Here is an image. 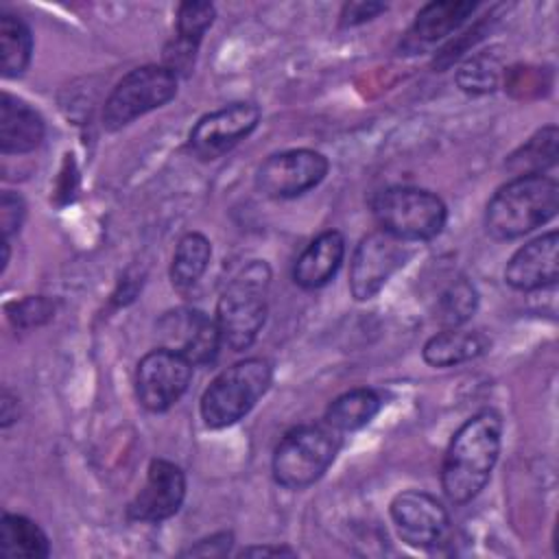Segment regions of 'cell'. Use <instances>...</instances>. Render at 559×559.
I'll use <instances>...</instances> for the list:
<instances>
[{"label":"cell","instance_id":"8992f818","mask_svg":"<svg viewBox=\"0 0 559 559\" xmlns=\"http://www.w3.org/2000/svg\"><path fill=\"white\" fill-rule=\"evenodd\" d=\"M371 212L382 231L406 242L437 238L448 221L443 199L415 186H389L376 192Z\"/></svg>","mask_w":559,"mask_h":559},{"label":"cell","instance_id":"7a4b0ae2","mask_svg":"<svg viewBox=\"0 0 559 559\" xmlns=\"http://www.w3.org/2000/svg\"><path fill=\"white\" fill-rule=\"evenodd\" d=\"M559 210V183L548 175H520L500 186L485 207V229L496 240H515L546 225Z\"/></svg>","mask_w":559,"mask_h":559},{"label":"cell","instance_id":"5b68a950","mask_svg":"<svg viewBox=\"0 0 559 559\" xmlns=\"http://www.w3.org/2000/svg\"><path fill=\"white\" fill-rule=\"evenodd\" d=\"M271 382L273 367L266 358H245L223 369L201 395L203 424L212 430L238 424L264 397Z\"/></svg>","mask_w":559,"mask_h":559},{"label":"cell","instance_id":"4dcf8cb0","mask_svg":"<svg viewBox=\"0 0 559 559\" xmlns=\"http://www.w3.org/2000/svg\"><path fill=\"white\" fill-rule=\"evenodd\" d=\"M234 544L231 533H214L210 537L199 539L194 546L183 550V555H201V557H223L229 552V546Z\"/></svg>","mask_w":559,"mask_h":559},{"label":"cell","instance_id":"484cf974","mask_svg":"<svg viewBox=\"0 0 559 559\" xmlns=\"http://www.w3.org/2000/svg\"><path fill=\"white\" fill-rule=\"evenodd\" d=\"M216 9L212 2L203 0H188L177 7V22H175V37L190 46L201 44L203 35L214 24Z\"/></svg>","mask_w":559,"mask_h":559},{"label":"cell","instance_id":"f1b7e54d","mask_svg":"<svg viewBox=\"0 0 559 559\" xmlns=\"http://www.w3.org/2000/svg\"><path fill=\"white\" fill-rule=\"evenodd\" d=\"M26 218V203L24 199L13 192L4 190L0 197V227H2V240H11Z\"/></svg>","mask_w":559,"mask_h":559},{"label":"cell","instance_id":"3957f363","mask_svg":"<svg viewBox=\"0 0 559 559\" xmlns=\"http://www.w3.org/2000/svg\"><path fill=\"white\" fill-rule=\"evenodd\" d=\"M269 286L271 266L264 260H251L223 288L214 319L223 345L231 352L249 349L264 328Z\"/></svg>","mask_w":559,"mask_h":559},{"label":"cell","instance_id":"7402d4cb","mask_svg":"<svg viewBox=\"0 0 559 559\" xmlns=\"http://www.w3.org/2000/svg\"><path fill=\"white\" fill-rule=\"evenodd\" d=\"M212 260V245L201 231H188L179 238L173 262H170V282L175 288L194 286L201 275L207 271Z\"/></svg>","mask_w":559,"mask_h":559},{"label":"cell","instance_id":"9a60e30c","mask_svg":"<svg viewBox=\"0 0 559 559\" xmlns=\"http://www.w3.org/2000/svg\"><path fill=\"white\" fill-rule=\"evenodd\" d=\"M559 280V234L546 231L509 258L504 266V282L513 290L531 293L555 286Z\"/></svg>","mask_w":559,"mask_h":559},{"label":"cell","instance_id":"5bb4252c","mask_svg":"<svg viewBox=\"0 0 559 559\" xmlns=\"http://www.w3.org/2000/svg\"><path fill=\"white\" fill-rule=\"evenodd\" d=\"M186 500V474L166 459H153L146 469V480L127 507V518L144 524H159L173 518Z\"/></svg>","mask_w":559,"mask_h":559},{"label":"cell","instance_id":"6da1fadb","mask_svg":"<svg viewBox=\"0 0 559 559\" xmlns=\"http://www.w3.org/2000/svg\"><path fill=\"white\" fill-rule=\"evenodd\" d=\"M502 445V417L483 408L452 435L441 465V489L452 504L474 500L491 478Z\"/></svg>","mask_w":559,"mask_h":559},{"label":"cell","instance_id":"d6986e66","mask_svg":"<svg viewBox=\"0 0 559 559\" xmlns=\"http://www.w3.org/2000/svg\"><path fill=\"white\" fill-rule=\"evenodd\" d=\"M489 349V338L476 330H459V328H445L437 334H432L421 349L424 360L430 367L445 369L456 367L463 362H469L478 356H483Z\"/></svg>","mask_w":559,"mask_h":559},{"label":"cell","instance_id":"9c48e42d","mask_svg":"<svg viewBox=\"0 0 559 559\" xmlns=\"http://www.w3.org/2000/svg\"><path fill=\"white\" fill-rule=\"evenodd\" d=\"M330 162L314 148H288L269 155L255 170V190L269 199H295L317 188Z\"/></svg>","mask_w":559,"mask_h":559},{"label":"cell","instance_id":"d4e9b609","mask_svg":"<svg viewBox=\"0 0 559 559\" xmlns=\"http://www.w3.org/2000/svg\"><path fill=\"white\" fill-rule=\"evenodd\" d=\"M478 308V293L472 282L465 277H459L450 282L441 295L437 297L435 306V319L437 323L445 328H461Z\"/></svg>","mask_w":559,"mask_h":559},{"label":"cell","instance_id":"44dd1931","mask_svg":"<svg viewBox=\"0 0 559 559\" xmlns=\"http://www.w3.org/2000/svg\"><path fill=\"white\" fill-rule=\"evenodd\" d=\"M0 555L7 559H44L50 555V539L31 518L4 513L0 520Z\"/></svg>","mask_w":559,"mask_h":559},{"label":"cell","instance_id":"ac0fdd59","mask_svg":"<svg viewBox=\"0 0 559 559\" xmlns=\"http://www.w3.org/2000/svg\"><path fill=\"white\" fill-rule=\"evenodd\" d=\"M345 258V238L338 229L321 231L295 260L293 282L304 290L323 288L338 273Z\"/></svg>","mask_w":559,"mask_h":559},{"label":"cell","instance_id":"7c38bea8","mask_svg":"<svg viewBox=\"0 0 559 559\" xmlns=\"http://www.w3.org/2000/svg\"><path fill=\"white\" fill-rule=\"evenodd\" d=\"M260 116V107L247 100L229 103L210 111L190 129L188 151L201 162L218 159L258 127Z\"/></svg>","mask_w":559,"mask_h":559},{"label":"cell","instance_id":"603a6c76","mask_svg":"<svg viewBox=\"0 0 559 559\" xmlns=\"http://www.w3.org/2000/svg\"><path fill=\"white\" fill-rule=\"evenodd\" d=\"M0 52L4 79H17L26 72L33 57V33L22 17L0 15Z\"/></svg>","mask_w":559,"mask_h":559},{"label":"cell","instance_id":"4fadbf2b","mask_svg":"<svg viewBox=\"0 0 559 559\" xmlns=\"http://www.w3.org/2000/svg\"><path fill=\"white\" fill-rule=\"evenodd\" d=\"M155 330L162 347L181 354L194 367L212 365L223 345L216 319L197 308H175L164 312Z\"/></svg>","mask_w":559,"mask_h":559},{"label":"cell","instance_id":"ba28073f","mask_svg":"<svg viewBox=\"0 0 559 559\" xmlns=\"http://www.w3.org/2000/svg\"><path fill=\"white\" fill-rule=\"evenodd\" d=\"M415 249L382 229L360 238L349 264V293L358 301L376 297L384 284L413 258Z\"/></svg>","mask_w":559,"mask_h":559},{"label":"cell","instance_id":"cb8c5ba5","mask_svg":"<svg viewBox=\"0 0 559 559\" xmlns=\"http://www.w3.org/2000/svg\"><path fill=\"white\" fill-rule=\"evenodd\" d=\"M557 140L559 131L555 124L542 127L533 138H528L515 153L509 155L507 168L520 175H544L546 168L557 164Z\"/></svg>","mask_w":559,"mask_h":559},{"label":"cell","instance_id":"f546056e","mask_svg":"<svg viewBox=\"0 0 559 559\" xmlns=\"http://www.w3.org/2000/svg\"><path fill=\"white\" fill-rule=\"evenodd\" d=\"M384 11H386V4L382 2H345L341 9V26L349 28V26L365 24Z\"/></svg>","mask_w":559,"mask_h":559},{"label":"cell","instance_id":"4316f807","mask_svg":"<svg viewBox=\"0 0 559 559\" xmlns=\"http://www.w3.org/2000/svg\"><path fill=\"white\" fill-rule=\"evenodd\" d=\"M498 79H500V63L489 52H480L476 57H469L456 70V83L467 94L493 92L498 87Z\"/></svg>","mask_w":559,"mask_h":559},{"label":"cell","instance_id":"52a82bcc","mask_svg":"<svg viewBox=\"0 0 559 559\" xmlns=\"http://www.w3.org/2000/svg\"><path fill=\"white\" fill-rule=\"evenodd\" d=\"M177 79L162 63H146L127 72L103 105V129L118 131L135 118L170 103L177 96Z\"/></svg>","mask_w":559,"mask_h":559},{"label":"cell","instance_id":"8fae6325","mask_svg":"<svg viewBox=\"0 0 559 559\" xmlns=\"http://www.w3.org/2000/svg\"><path fill=\"white\" fill-rule=\"evenodd\" d=\"M389 513L397 537L419 550H430L448 542L450 515L448 509L432 493L421 489L400 491L391 504Z\"/></svg>","mask_w":559,"mask_h":559},{"label":"cell","instance_id":"2e32d148","mask_svg":"<svg viewBox=\"0 0 559 559\" xmlns=\"http://www.w3.org/2000/svg\"><path fill=\"white\" fill-rule=\"evenodd\" d=\"M478 9V2L469 0H441L428 2L415 15V22L406 31L404 39L400 41V50L404 55H417L432 44L450 37L459 31Z\"/></svg>","mask_w":559,"mask_h":559},{"label":"cell","instance_id":"1f68e13d","mask_svg":"<svg viewBox=\"0 0 559 559\" xmlns=\"http://www.w3.org/2000/svg\"><path fill=\"white\" fill-rule=\"evenodd\" d=\"M242 557H280V555H297L293 548L288 546H249V548H242L240 550Z\"/></svg>","mask_w":559,"mask_h":559},{"label":"cell","instance_id":"30bf717a","mask_svg":"<svg viewBox=\"0 0 559 559\" xmlns=\"http://www.w3.org/2000/svg\"><path fill=\"white\" fill-rule=\"evenodd\" d=\"M194 365L168 347L144 354L135 369L138 402L151 413H164L188 391Z\"/></svg>","mask_w":559,"mask_h":559},{"label":"cell","instance_id":"ffe728a7","mask_svg":"<svg viewBox=\"0 0 559 559\" xmlns=\"http://www.w3.org/2000/svg\"><path fill=\"white\" fill-rule=\"evenodd\" d=\"M382 408V397L376 389L369 386H356L338 397H334L328 408L323 421L332 426L334 430L343 432H356L365 428Z\"/></svg>","mask_w":559,"mask_h":559},{"label":"cell","instance_id":"277c9868","mask_svg":"<svg viewBox=\"0 0 559 559\" xmlns=\"http://www.w3.org/2000/svg\"><path fill=\"white\" fill-rule=\"evenodd\" d=\"M341 445V432L325 421L290 428L273 450L271 472L275 483L284 489L314 485L330 469Z\"/></svg>","mask_w":559,"mask_h":559},{"label":"cell","instance_id":"83f0119b","mask_svg":"<svg viewBox=\"0 0 559 559\" xmlns=\"http://www.w3.org/2000/svg\"><path fill=\"white\" fill-rule=\"evenodd\" d=\"M7 314L15 328H35L55 317V304L48 297H24L7 306Z\"/></svg>","mask_w":559,"mask_h":559},{"label":"cell","instance_id":"e0dca14e","mask_svg":"<svg viewBox=\"0 0 559 559\" xmlns=\"http://www.w3.org/2000/svg\"><path fill=\"white\" fill-rule=\"evenodd\" d=\"M46 133L44 118L26 100L2 92L0 100V153L26 155L35 151Z\"/></svg>","mask_w":559,"mask_h":559}]
</instances>
